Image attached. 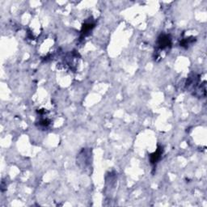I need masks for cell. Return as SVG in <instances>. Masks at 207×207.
I'll return each mask as SVG.
<instances>
[{"instance_id":"1","label":"cell","mask_w":207,"mask_h":207,"mask_svg":"<svg viewBox=\"0 0 207 207\" xmlns=\"http://www.w3.org/2000/svg\"><path fill=\"white\" fill-rule=\"evenodd\" d=\"M158 47L160 48V50H165L167 48L170 47L172 45V40L168 35L163 34L160 35V36L158 38L157 41Z\"/></svg>"},{"instance_id":"2","label":"cell","mask_w":207,"mask_h":207,"mask_svg":"<svg viewBox=\"0 0 207 207\" xmlns=\"http://www.w3.org/2000/svg\"><path fill=\"white\" fill-rule=\"evenodd\" d=\"M162 154H163V147H159L155 152L150 155V160L152 164H155L161 158Z\"/></svg>"},{"instance_id":"3","label":"cell","mask_w":207,"mask_h":207,"mask_svg":"<svg viewBox=\"0 0 207 207\" xmlns=\"http://www.w3.org/2000/svg\"><path fill=\"white\" fill-rule=\"evenodd\" d=\"M94 27H95V25H94L93 23H91V22L84 24V25H83V28H82V34L86 36L91 29H93Z\"/></svg>"},{"instance_id":"4","label":"cell","mask_w":207,"mask_h":207,"mask_svg":"<svg viewBox=\"0 0 207 207\" xmlns=\"http://www.w3.org/2000/svg\"><path fill=\"white\" fill-rule=\"evenodd\" d=\"M193 41V40L192 39H190V38H186V39H184V40L182 41V42L181 43V46L182 47H188L189 45H191Z\"/></svg>"}]
</instances>
